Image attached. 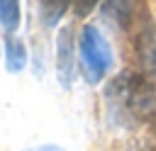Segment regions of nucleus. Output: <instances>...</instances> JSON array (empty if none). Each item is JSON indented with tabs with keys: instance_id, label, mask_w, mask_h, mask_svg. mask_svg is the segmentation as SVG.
I'll use <instances>...</instances> for the list:
<instances>
[{
	"instance_id": "obj_1",
	"label": "nucleus",
	"mask_w": 156,
	"mask_h": 151,
	"mask_svg": "<svg viewBox=\"0 0 156 151\" xmlns=\"http://www.w3.org/2000/svg\"><path fill=\"white\" fill-rule=\"evenodd\" d=\"M105 105L112 122L134 127L141 119H151L156 112V85L144 76L122 73L105 90Z\"/></svg>"
},
{
	"instance_id": "obj_2",
	"label": "nucleus",
	"mask_w": 156,
	"mask_h": 151,
	"mask_svg": "<svg viewBox=\"0 0 156 151\" xmlns=\"http://www.w3.org/2000/svg\"><path fill=\"white\" fill-rule=\"evenodd\" d=\"M78 63L83 78L90 85H98L112 68V49L102 32L95 24H85L78 37Z\"/></svg>"
},
{
	"instance_id": "obj_3",
	"label": "nucleus",
	"mask_w": 156,
	"mask_h": 151,
	"mask_svg": "<svg viewBox=\"0 0 156 151\" xmlns=\"http://www.w3.org/2000/svg\"><path fill=\"white\" fill-rule=\"evenodd\" d=\"M139 12H141V0H102V15L119 29L132 27Z\"/></svg>"
},
{
	"instance_id": "obj_4",
	"label": "nucleus",
	"mask_w": 156,
	"mask_h": 151,
	"mask_svg": "<svg viewBox=\"0 0 156 151\" xmlns=\"http://www.w3.org/2000/svg\"><path fill=\"white\" fill-rule=\"evenodd\" d=\"M56 73H58L61 85L68 88L73 78V34L68 27L61 29L58 41H56Z\"/></svg>"
},
{
	"instance_id": "obj_5",
	"label": "nucleus",
	"mask_w": 156,
	"mask_h": 151,
	"mask_svg": "<svg viewBox=\"0 0 156 151\" xmlns=\"http://www.w3.org/2000/svg\"><path fill=\"white\" fill-rule=\"evenodd\" d=\"M136 54H139L144 76L149 80H156V24L144 27V32L136 41Z\"/></svg>"
},
{
	"instance_id": "obj_6",
	"label": "nucleus",
	"mask_w": 156,
	"mask_h": 151,
	"mask_svg": "<svg viewBox=\"0 0 156 151\" xmlns=\"http://www.w3.org/2000/svg\"><path fill=\"white\" fill-rule=\"evenodd\" d=\"M5 63H7V71H12V73H20L27 66V49L15 37H10L5 41Z\"/></svg>"
},
{
	"instance_id": "obj_7",
	"label": "nucleus",
	"mask_w": 156,
	"mask_h": 151,
	"mask_svg": "<svg viewBox=\"0 0 156 151\" xmlns=\"http://www.w3.org/2000/svg\"><path fill=\"white\" fill-rule=\"evenodd\" d=\"M0 22L7 32L20 27V0H0Z\"/></svg>"
},
{
	"instance_id": "obj_8",
	"label": "nucleus",
	"mask_w": 156,
	"mask_h": 151,
	"mask_svg": "<svg viewBox=\"0 0 156 151\" xmlns=\"http://www.w3.org/2000/svg\"><path fill=\"white\" fill-rule=\"evenodd\" d=\"M68 5H71V0H41V17H44V22L49 27H54L63 17Z\"/></svg>"
},
{
	"instance_id": "obj_9",
	"label": "nucleus",
	"mask_w": 156,
	"mask_h": 151,
	"mask_svg": "<svg viewBox=\"0 0 156 151\" xmlns=\"http://www.w3.org/2000/svg\"><path fill=\"white\" fill-rule=\"evenodd\" d=\"M95 5H98V0H71V7H73V12L78 17H85Z\"/></svg>"
},
{
	"instance_id": "obj_10",
	"label": "nucleus",
	"mask_w": 156,
	"mask_h": 151,
	"mask_svg": "<svg viewBox=\"0 0 156 151\" xmlns=\"http://www.w3.org/2000/svg\"><path fill=\"white\" fill-rule=\"evenodd\" d=\"M29 151H66V149L54 146V144H44V146H34V149H29Z\"/></svg>"
},
{
	"instance_id": "obj_11",
	"label": "nucleus",
	"mask_w": 156,
	"mask_h": 151,
	"mask_svg": "<svg viewBox=\"0 0 156 151\" xmlns=\"http://www.w3.org/2000/svg\"><path fill=\"white\" fill-rule=\"evenodd\" d=\"M149 122H151V124H154V129H156V112L151 114V119H149Z\"/></svg>"
}]
</instances>
